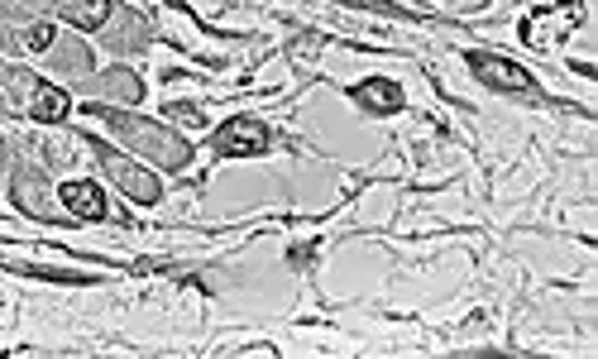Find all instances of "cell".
Instances as JSON below:
<instances>
[{
    "label": "cell",
    "instance_id": "1",
    "mask_svg": "<svg viewBox=\"0 0 598 359\" xmlns=\"http://www.w3.org/2000/svg\"><path fill=\"white\" fill-rule=\"evenodd\" d=\"M91 115H101L111 135H120V139L129 144V149L144 153V159H153L159 168H187V159H191L187 139L173 135L167 125H153V120H144V115L111 111V106H91Z\"/></svg>",
    "mask_w": 598,
    "mask_h": 359
},
{
    "label": "cell",
    "instance_id": "2",
    "mask_svg": "<svg viewBox=\"0 0 598 359\" xmlns=\"http://www.w3.org/2000/svg\"><path fill=\"white\" fill-rule=\"evenodd\" d=\"M580 20H584L580 0H541L536 10H526L522 15V39L532 48H550L556 39H565Z\"/></svg>",
    "mask_w": 598,
    "mask_h": 359
},
{
    "label": "cell",
    "instance_id": "3",
    "mask_svg": "<svg viewBox=\"0 0 598 359\" xmlns=\"http://www.w3.org/2000/svg\"><path fill=\"white\" fill-rule=\"evenodd\" d=\"M96 153H101V168H105V177L125 191L129 201H139V207H153V201L163 197V187H159V177L149 173L144 163H135V159H125V153H115V149H101L96 144Z\"/></svg>",
    "mask_w": 598,
    "mask_h": 359
},
{
    "label": "cell",
    "instance_id": "4",
    "mask_svg": "<svg viewBox=\"0 0 598 359\" xmlns=\"http://www.w3.org/2000/svg\"><path fill=\"white\" fill-rule=\"evenodd\" d=\"M215 153H225V159H254V153L269 149V129L259 125V120H249V115H235V120H225L221 129H215Z\"/></svg>",
    "mask_w": 598,
    "mask_h": 359
},
{
    "label": "cell",
    "instance_id": "5",
    "mask_svg": "<svg viewBox=\"0 0 598 359\" xmlns=\"http://www.w3.org/2000/svg\"><path fill=\"white\" fill-rule=\"evenodd\" d=\"M470 67L484 87L494 91H532V72L508 63V58H494V53H470Z\"/></svg>",
    "mask_w": 598,
    "mask_h": 359
},
{
    "label": "cell",
    "instance_id": "6",
    "mask_svg": "<svg viewBox=\"0 0 598 359\" xmlns=\"http://www.w3.org/2000/svg\"><path fill=\"white\" fill-rule=\"evenodd\" d=\"M15 207H20L24 215L53 221V215H58V201H53V187L43 183V173H34V168H20V173H15Z\"/></svg>",
    "mask_w": 598,
    "mask_h": 359
},
{
    "label": "cell",
    "instance_id": "7",
    "mask_svg": "<svg viewBox=\"0 0 598 359\" xmlns=\"http://www.w3.org/2000/svg\"><path fill=\"white\" fill-rule=\"evenodd\" d=\"M350 96H354V106H364L369 115H398L402 111V87L393 77H369V82H359Z\"/></svg>",
    "mask_w": 598,
    "mask_h": 359
},
{
    "label": "cell",
    "instance_id": "8",
    "mask_svg": "<svg viewBox=\"0 0 598 359\" xmlns=\"http://www.w3.org/2000/svg\"><path fill=\"white\" fill-rule=\"evenodd\" d=\"M58 201H63L72 215H82V221H101L105 215V197H101V187L96 183H67L63 191H58Z\"/></svg>",
    "mask_w": 598,
    "mask_h": 359
},
{
    "label": "cell",
    "instance_id": "9",
    "mask_svg": "<svg viewBox=\"0 0 598 359\" xmlns=\"http://www.w3.org/2000/svg\"><path fill=\"white\" fill-rule=\"evenodd\" d=\"M58 20L77 24V29H101L111 20V0H58Z\"/></svg>",
    "mask_w": 598,
    "mask_h": 359
},
{
    "label": "cell",
    "instance_id": "10",
    "mask_svg": "<svg viewBox=\"0 0 598 359\" xmlns=\"http://www.w3.org/2000/svg\"><path fill=\"white\" fill-rule=\"evenodd\" d=\"M67 111H72L67 91L53 87V82H39V91H34V101H29V115L39 120V125H58V120H67Z\"/></svg>",
    "mask_w": 598,
    "mask_h": 359
},
{
    "label": "cell",
    "instance_id": "11",
    "mask_svg": "<svg viewBox=\"0 0 598 359\" xmlns=\"http://www.w3.org/2000/svg\"><path fill=\"white\" fill-rule=\"evenodd\" d=\"M34 91H39L34 72H5L0 77V106H10V111H24V101H34Z\"/></svg>",
    "mask_w": 598,
    "mask_h": 359
},
{
    "label": "cell",
    "instance_id": "12",
    "mask_svg": "<svg viewBox=\"0 0 598 359\" xmlns=\"http://www.w3.org/2000/svg\"><path fill=\"white\" fill-rule=\"evenodd\" d=\"M96 91H101V96H111V101H125V106H135L139 96H144V82L135 77V72L115 67V72H105V77L96 82Z\"/></svg>",
    "mask_w": 598,
    "mask_h": 359
},
{
    "label": "cell",
    "instance_id": "13",
    "mask_svg": "<svg viewBox=\"0 0 598 359\" xmlns=\"http://www.w3.org/2000/svg\"><path fill=\"white\" fill-rule=\"evenodd\" d=\"M53 63L63 72H87L91 58H87V48H53Z\"/></svg>",
    "mask_w": 598,
    "mask_h": 359
},
{
    "label": "cell",
    "instance_id": "14",
    "mask_svg": "<svg viewBox=\"0 0 598 359\" xmlns=\"http://www.w3.org/2000/svg\"><path fill=\"white\" fill-rule=\"evenodd\" d=\"M24 48H34V53H43V48H53V29H48V24H34V29L24 34Z\"/></svg>",
    "mask_w": 598,
    "mask_h": 359
},
{
    "label": "cell",
    "instance_id": "15",
    "mask_svg": "<svg viewBox=\"0 0 598 359\" xmlns=\"http://www.w3.org/2000/svg\"><path fill=\"white\" fill-rule=\"evenodd\" d=\"M167 115H177V120H183V125H201V115L191 111V106H173V111H167Z\"/></svg>",
    "mask_w": 598,
    "mask_h": 359
}]
</instances>
